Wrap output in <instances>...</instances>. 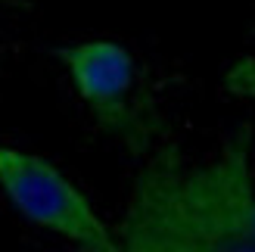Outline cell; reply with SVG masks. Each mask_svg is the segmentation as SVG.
<instances>
[{
  "label": "cell",
  "mask_w": 255,
  "mask_h": 252,
  "mask_svg": "<svg viewBox=\"0 0 255 252\" xmlns=\"http://www.w3.org/2000/svg\"><path fill=\"white\" fill-rule=\"evenodd\" d=\"M69 72V81L81 103L106 134L122 140L134 153H146L156 128V116L140 100L137 59L119 41H81L56 50Z\"/></svg>",
  "instance_id": "3957f363"
},
{
  "label": "cell",
  "mask_w": 255,
  "mask_h": 252,
  "mask_svg": "<svg viewBox=\"0 0 255 252\" xmlns=\"http://www.w3.org/2000/svg\"><path fill=\"white\" fill-rule=\"evenodd\" d=\"M0 190L19 215L47 234L87 252H119V237L106 228L78 187L44 156L0 146Z\"/></svg>",
  "instance_id": "7a4b0ae2"
},
{
  "label": "cell",
  "mask_w": 255,
  "mask_h": 252,
  "mask_svg": "<svg viewBox=\"0 0 255 252\" xmlns=\"http://www.w3.org/2000/svg\"><path fill=\"white\" fill-rule=\"evenodd\" d=\"M125 252H255L252 131L190 159L165 143L137 171L119 221Z\"/></svg>",
  "instance_id": "6da1fadb"
}]
</instances>
